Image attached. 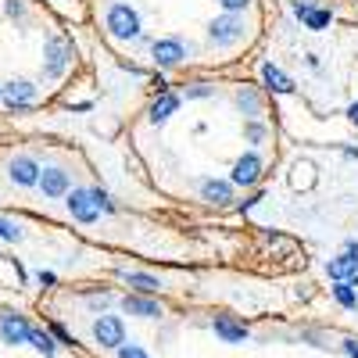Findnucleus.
<instances>
[{"label":"nucleus","instance_id":"25","mask_svg":"<svg viewBox=\"0 0 358 358\" xmlns=\"http://www.w3.org/2000/svg\"><path fill=\"white\" fill-rule=\"evenodd\" d=\"M219 4L226 8V15H236V11H244V8H248V0H219Z\"/></svg>","mask_w":358,"mask_h":358},{"label":"nucleus","instance_id":"30","mask_svg":"<svg viewBox=\"0 0 358 358\" xmlns=\"http://www.w3.org/2000/svg\"><path fill=\"white\" fill-rule=\"evenodd\" d=\"M348 118H351V122H355V126H358V101H355V104H351V108H348Z\"/></svg>","mask_w":358,"mask_h":358},{"label":"nucleus","instance_id":"1","mask_svg":"<svg viewBox=\"0 0 358 358\" xmlns=\"http://www.w3.org/2000/svg\"><path fill=\"white\" fill-rule=\"evenodd\" d=\"M108 29L115 40H133L140 36V15L129 4H111L108 8Z\"/></svg>","mask_w":358,"mask_h":358},{"label":"nucleus","instance_id":"27","mask_svg":"<svg viewBox=\"0 0 358 358\" xmlns=\"http://www.w3.org/2000/svg\"><path fill=\"white\" fill-rule=\"evenodd\" d=\"M4 8H8V15H11V18H22V15H25V4H22V0H8Z\"/></svg>","mask_w":358,"mask_h":358},{"label":"nucleus","instance_id":"16","mask_svg":"<svg viewBox=\"0 0 358 358\" xmlns=\"http://www.w3.org/2000/svg\"><path fill=\"white\" fill-rule=\"evenodd\" d=\"M262 79H265V86H273L276 94H290V90H294V83H290L276 65H265V69H262Z\"/></svg>","mask_w":358,"mask_h":358},{"label":"nucleus","instance_id":"9","mask_svg":"<svg viewBox=\"0 0 358 358\" xmlns=\"http://www.w3.org/2000/svg\"><path fill=\"white\" fill-rule=\"evenodd\" d=\"M36 187L43 190V197H65L69 194V176L62 169H40Z\"/></svg>","mask_w":358,"mask_h":358},{"label":"nucleus","instance_id":"13","mask_svg":"<svg viewBox=\"0 0 358 358\" xmlns=\"http://www.w3.org/2000/svg\"><path fill=\"white\" fill-rule=\"evenodd\" d=\"M122 308H126L129 315H140V319H158V315H162V305H158V301H151V297H136V294L126 297Z\"/></svg>","mask_w":358,"mask_h":358},{"label":"nucleus","instance_id":"5","mask_svg":"<svg viewBox=\"0 0 358 358\" xmlns=\"http://www.w3.org/2000/svg\"><path fill=\"white\" fill-rule=\"evenodd\" d=\"M8 176H11V183H18V187H36V179H40V165H36L33 158H29V155H18V158H11Z\"/></svg>","mask_w":358,"mask_h":358},{"label":"nucleus","instance_id":"14","mask_svg":"<svg viewBox=\"0 0 358 358\" xmlns=\"http://www.w3.org/2000/svg\"><path fill=\"white\" fill-rule=\"evenodd\" d=\"M215 334L222 341H229V344H244L248 341V326L233 322V319H215Z\"/></svg>","mask_w":358,"mask_h":358},{"label":"nucleus","instance_id":"3","mask_svg":"<svg viewBox=\"0 0 358 358\" xmlns=\"http://www.w3.org/2000/svg\"><path fill=\"white\" fill-rule=\"evenodd\" d=\"M94 337H97L101 348H122L126 344V326L118 315H101L94 322Z\"/></svg>","mask_w":358,"mask_h":358},{"label":"nucleus","instance_id":"20","mask_svg":"<svg viewBox=\"0 0 358 358\" xmlns=\"http://www.w3.org/2000/svg\"><path fill=\"white\" fill-rule=\"evenodd\" d=\"M334 297L344 305V308H355L358 305V297H355V290H351V283H337L334 287Z\"/></svg>","mask_w":358,"mask_h":358},{"label":"nucleus","instance_id":"12","mask_svg":"<svg viewBox=\"0 0 358 358\" xmlns=\"http://www.w3.org/2000/svg\"><path fill=\"white\" fill-rule=\"evenodd\" d=\"M65 65H69V43L65 40H50L47 43V65H43V72L47 76H62Z\"/></svg>","mask_w":358,"mask_h":358},{"label":"nucleus","instance_id":"7","mask_svg":"<svg viewBox=\"0 0 358 358\" xmlns=\"http://www.w3.org/2000/svg\"><path fill=\"white\" fill-rule=\"evenodd\" d=\"M208 33H212L215 43H233V40L244 36V22L236 18V15H222V18L212 22V29H208Z\"/></svg>","mask_w":358,"mask_h":358},{"label":"nucleus","instance_id":"15","mask_svg":"<svg viewBox=\"0 0 358 358\" xmlns=\"http://www.w3.org/2000/svg\"><path fill=\"white\" fill-rule=\"evenodd\" d=\"M201 194H204V201H212V204L233 201V187L229 183H219V179H208V183L201 187Z\"/></svg>","mask_w":358,"mask_h":358},{"label":"nucleus","instance_id":"2","mask_svg":"<svg viewBox=\"0 0 358 358\" xmlns=\"http://www.w3.org/2000/svg\"><path fill=\"white\" fill-rule=\"evenodd\" d=\"M0 101H4L11 111H18V108H33V101H36V86H33V83H25V79H11V83L0 86Z\"/></svg>","mask_w":358,"mask_h":358},{"label":"nucleus","instance_id":"24","mask_svg":"<svg viewBox=\"0 0 358 358\" xmlns=\"http://www.w3.org/2000/svg\"><path fill=\"white\" fill-rule=\"evenodd\" d=\"M118 358H147V351L140 344H122L118 348Z\"/></svg>","mask_w":358,"mask_h":358},{"label":"nucleus","instance_id":"28","mask_svg":"<svg viewBox=\"0 0 358 358\" xmlns=\"http://www.w3.org/2000/svg\"><path fill=\"white\" fill-rule=\"evenodd\" d=\"M50 334H54V337H57V341H62V344H76V341H72V337H69V330H65V326H57V322H54V326H50Z\"/></svg>","mask_w":358,"mask_h":358},{"label":"nucleus","instance_id":"10","mask_svg":"<svg viewBox=\"0 0 358 358\" xmlns=\"http://www.w3.org/2000/svg\"><path fill=\"white\" fill-rule=\"evenodd\" d=\"M326 273H330V280H337V283H348L351 276H358V255L355 251H344V255L330 258Z\"/></svg>","mask_w":358,"mask_h":358},{"label":"nucleus","instance_id":"17","mask_svg":"<svg viewBox=\"0 0 358 358\" xmlns=\"http://www.w3.org/2000/svg\"><path fill=\"white\" fill-rule=\"evenodd\" d=\"M129 287H136L140 294H158L162 290V280H155V276H147V273H126L122 276Z\"/></svg>","mask_w":358,"mask_h":358},{"label":"nucleus","instance_id":"11","mask_svg":"<svg viewBox=\"0 0 358 358\" xmlns=\"http://www.w3.org/2000/svg\"><path fill=\"white\" fill-rule=\"evenodd\" d=\"M151 50H155V62H158V65H165V69L179 65V62L187 57V47L179 43V40H158Z\"/></svg>","mask_w":358,"mask_h":358},{"label":"nucleus","instance_id":"19","mask_svg":"<svg viewBox=\"0 0 358 358\" xmlns=\"http://www.w3.org/2000/svg\"><path fill=\"white\" fill-rule=\"evenodd\" d=\"M29 344H33L36 351H43L47 358H50V355L57 351V344L50 341V334H43V330H36V326H33V330H29Z\"/></svg>","mask_w":358,"mask_h":358},{"label":"nucleus","instance_id":"21","mask_svg":"<svg viewBox=\"0 0 358 358\" xmlns=\"http://www.w3.org/2000/svg\"><path fill=\"white\" fill-rule=\"evenodd\" d=\"M301 22H305L308 29H315V33H319V29H326V25H330V11H315V8H312V11H308Z\"/></svg>","mask_w":358,"mask_h":358},{"label":"nucleus","instance_id":"31","mask_svg":"<svg viewBox=\"0 0 358 358\" xmlns=\"http://www.w3.org/2000/svg\"><path fill=\"white\" fill-rule=\"evenodd\" d=\"M36 280H40V283H43V287H50V283H54V273H40V276H36Z\"/></svg>","mask_w":358,"mask_h":358},{"label":"nucleus","instance_id":"6","mask_svg":"<svg viewBox=\"0 0 358 358\" xmlns=\"http://www.w3.org/2000/svg\"><path fill=\"white\" fill-rule=\"evenodd\" d=\"M65 197H69L65 204H69L72 219H79V222H97V215H101V212H97V204L90 201V190H69Z\"/></svg>","mask_w":358,"mask_h":358},{"label":"nucleus","instance_id":"26","mask_svg":"<svg viewBox=\"0 0 358 358\" xmlns=\"http://www.w3.org/2000/svg\"><path fill=\"white\" fill-rule=\"evenodd\" d=\"M241 108H248L251 115H258V97L255 94H241Z\"/></svg>","mask_w":358,"mask_h":358},{"label":"nucleus","instance_id":"22","mask_svg":"<svg viewBox=\"0 0 358 358\" xmlns=\"http://www.w3.org/2000/svg\"><path fill=\"white\" fill-rule=\"evenodd\" d=\"M0 241H22V229H18V222H11V219H4L0 215Z\"/></svg>","mask_w":358,"mask_h":358},{"label":"nucleus","instance_id":"8","mask_svg":"<svg viewBox=\"0 0 358 358\" xmlns=\"http://www.w3.org/2000/svg\"><path fill=\"white\" fill-rule=\"evenodd\" d=\"M258 179H262V158L258 155H244L233 165V183L236 187H255Z\"/></svg>","mask_w":358,"mask_h":358},{"label":"nucleus","instance_id":"4","mask_svg":"<svg viewBox=\"0 0 358 358\" xmlns=\"http://www.w3.org/2000/svg\"><path fill=\"white\" fill-rule=\"evenodd\" d=\"M29 330H33V326H29L18 312H0V337H4V344H29Z\"/></svg>","mask_w":358,"mask_h":358},{"label":"nucleus","instance_id":"23","mask_svg":"<svg viewBox=\"0 0 358 358\" xmlns=\"http://www.w3.org/2000/svg\"><path fill=\"white\" fill-rule=\"evenodd\" d=\"M90 201H94L97 204V212H115V204H111V197L97 187V190H90Z\"/></svg>","mask_w":358,"mask_h":358},{"label":"nucleus","instance_id":"18","mask_svg":"<svg viewBox=\"0 0 358 358\" xmlns=\"http://www.w3.org/2000/svg\"><path fill=\"white\" fill-rule=\"evenodd\" d=\"M176 108H179V97L165 94V97H162V101H155V108H151V122H155V126H162V122H165V118H169Z\"/></svg>","mask_w":358,"mask_h":358},{"label":"nucleus","instance_id":"29","mask_svg":"<svg viewBox=\"0 0 358 358\" xmlns=\"http://www.w3.org/2000/svg\"><path fill=\"white\" fill-rule=\"evenodd\" d=\"M344 351H348V355H351V358H358V337H351V341H348V344H344Z\"/></svg>","mask_w":358,"mask_h":358}]
</instances>
